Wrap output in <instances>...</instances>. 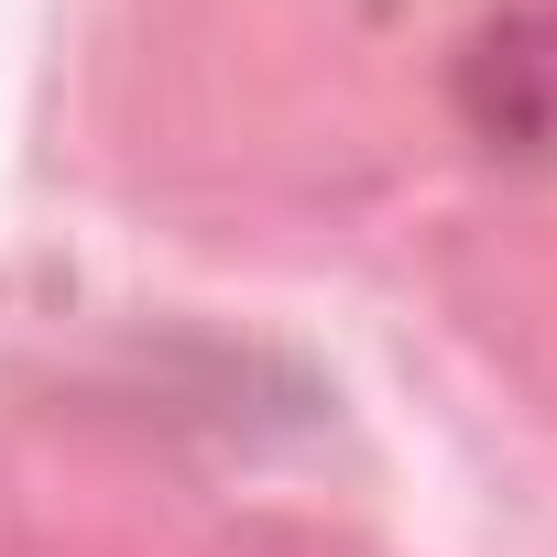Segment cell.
Here are the masks:
<instances>
[{"label":"cell","mask_w":557,"mask_h":557,"mask_svg":"<svg viewBox=\"0 0 557 557\" xmlns=\"http://www.w3.org/2000/svg\"><path fill=\"white\" fill-rule=\"evenodd\" d=\"M459 121L481 153H557V12L546 0H513V12H492L470 45H459V77H448Z\"/></svg>","instance_id":"6da1fadb"}]
</instances>
